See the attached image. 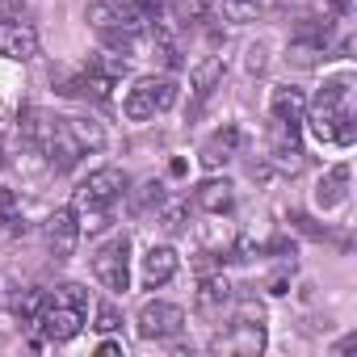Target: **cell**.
Masks as SVG:
<instances>
[{
  "label": "cell",
  "instance_id": "1",
  "mask_svg": "<svg viewBox=\"0 0 357 357\" xmlns=\"http://www.w3.org/2000/svg\"><path fill=\"white\" fill-rule=\"evenodd\" d=\"M122 194H126V172L122 168L105 164V168L89 172L84 181L76 185L72 206H68L72 219H76V227H80V236H97L109 223V211L122 202Z\"/></svg>",
  "mask_w": 357,
  "mask_h": 357
},
{
  "label": "cell",
  "instance_id": "2",
  "mask_svg": "<svg viewBox=\"0 0 357 357\" xmlns=\"http://www.w3.org/2000/svg\"><path fill=\"white\" fill-rule=\"evenodd\" d=\"M353 80L340 76V80H328L315 97V105L307 109V126L319 143H336V147H349L357 139V118H353Z\"/></svg>",
  "mask_w": 357,
  "mask_h": 357
},
{
  "label": "cell",
  "instance_id": "3",
  "mask_svg": "<svg viewBox=\"0 0 357 357\" xmlns=\"http://www.w3.org/2000/svg\"><path fill=\"white\" fill-rule=\"evenodd\" d=\"M84 319H89V290L76 286V282H63V286H55V294L43 298V311H38L34 324L43 328L47 340L63 344L84 328Z\"/></svg>",
  "mask_w": 357,
  "mask_h": 357
},
{
  "label": "cell",
  "instance_id": "4",
  "mask_svg": "<svg viewBox=\"0 0 357 357\" xmlns=\"http://www.w3.org/2000/svg\"><path fill=\"white\" fill-rule=\"evenodd\" d=\"M172 101H176V80H172V76H143V80L126 93L122 114H126L130 122H147V118L164 114Z\"/></svg>",
  "mask_w": 357,
  "mask_h": 357
},
{
  "label": "cell",
  "instance_id": "5",
  "mask_svg": "<svg viewBox=\"0 0 357 357\" xmlns=\"http://www.w3.org/2000/svg\"><path fill=\"white\" fill-rule=\"evenodd\" d=\"M215 349L257 357V353L265 349V311H261V303L244 298V303H240V315H236V324H231V336H215Z\"/></svg>",
  "mask_w": 357,
  "mask_h": 357
},
{
  "label": "cell",
  "instance_id": "6",
  "mask_svg": "<svg viewBox=\"0 0 357 357\" xmlns=\"http://www.w3.org/2000/svg\"><path fill=\"white\" fill-rule=\"evenodd\" d=\"M93 278H97L109 294H126V286H130V240H126V236H114L109 244L97 248V257H93Z\"/></svg>",
  "mask_w": 357,
  "mask_h": 357
},
{
  "label": "cell",
  "instance_id": "7",
  "mask_svg": "<svg viewBox=\"0 0 357 357\" xmlns=\"http://www.w3.org/2000/svg\"><path fill=\"white\" fill-rule=\"evenodd\" d=\"M185 328V311L176 303H143L139 311V336L143 340H172Z\"/></svg>",
  "mask_w": 357,
  "mask_h": 357
},
{
  "label": "cell",
  "instance_id": "8",
  "mask_svg": "<svg viewBox=\"0 0 357 357\" xmlns=\"http://www.w3.org/2000/svg\"><path fill=\"white\" fill-rule=\"evenodd\" d=\"M38 55V34L22 22H0V59H13L26 63Z\"/></svg>",
  "mask_w": 357,
  "mask_h": 357
},
{
  "label": "cell",
  "instance_id": "9",
  "mask_svg": "<svg viewBox=\"0 0 357 357\" xmlns=\"http://www.w3.org/2000/svg\"><path fill=\"white\" fill-rule=\"evenodd\" d=\"M76 240H80V227H76L72 211H68V206L55 211V215L47 219V248H51V257H55V261H68V257L76 252Z\"/></svg>",
  "mask_w": 357,
  "mask_h": 357
},
{
  "label": "cell",
  "instance_id": "10",
  "mask_svg": "<svg viewBox=\"0 0 357 357\" xmlns=\"http://www.w3.org/2000/svg\"><path fill=\"white\" fill-rule=\"evenodd\" d=\"M273 122L286 130V135H294L298 139V126H303V118H307V97L298 93V89H273Z\"/></svg>",
  "mask_w": 357,
  "mask_h": 357
},
{
  "label": "cell",
  "instance_id": "11",
  "mask_svg": "<svg viewBox=\"0 0 357 357\" xmlns=\"http://www.w3.org/2000/svg\"><path fill=\"white\" fill-rule=\"evenodd\" d=\"M176 265H181V257H176L172 244H151L147 257H143V286H151V290L164 286L176 273Z\"/></svg>",
  "mask_w": 357,
  "mask_h": 357
},
{
  "label": "cell",
  "instance_id": "12",
  "mask_svg": "<svg viewBox=\"0 0 357 357\" xmlns=\"http://www.w3.org/2000/svg\"><path fill=\"white\" fill-rule=\"evenodd\" d=\"M231 282L223 278V273H211V278H202V286H198V294H194V303H198V311L202 315H223V307H231Z\"/></svg>",
  "mask_w": 357,
  "mask_h": 357
},
{
  "label": "cell",
  "instance_id": "13",
  "mask_svg": "<svg viewBox=\"0 0 357 357\" xmlns=\"http://www.w3.org/2000/svg\"><path fill=\"white\" fill-rule=\"evenodd\" d=\"M236 202V185L231 181H219V176H211V181H202L194 190V206L206 211V215H227Z\"/></svg>",
  "mask_w": 357,
  "mask_h": 357
},
{
  "label": "cell",
  "instance_id": "14",
  "mask_svg": "<svg viewBox=\"0 0 357 357\" xmlns=\"http://www.w3.org/2000/svg\"><path fill=\"white\" fill-rule=\"evenodd\" d=\"M236 143H240V130H236V126H223V130H215V135L202 143L198 160H202L206 168H223V164L236 155Z\"/></svg>",
  "mask_w": 357,
  "mask_h": 357
},
{
  "label": "cell",
  "instance_id": "15",
  "mask_svg": "<svg viewBox=\"0 0 357 357\" xmlns=\"http://www.w3.org/2000/svg\"><path fill=\"white\" fill-rule=\"evenodd\" d=\"M344 198H349V164H336V168H328V176H319L315 202H319L324 211H332V206H340Z\"/></svg>",
  "mask_w": 357,
  "mask_h": 357
},
{
  "label": "cell",
  "instance_id": "16",
  "mask_svg": "<svg viewBox=\"0 0 357 357\" xmlns=\"http://www.w3.org/2000/svg\"><path fill=\"white\" fill-rule=\"evenodd\" d=\"M223 72H227V63H223V55H211V59H202L198 68H194V93H198V101H206L211 93H215V84L223 80Z\"/></svg>",
  "mask_w": 357,
  "mask_h": 357
},
{
  "label": "cell",
  "instance_id": "17",
  "mask_svg": "<svg viewBox=\"0 0 357 357\" xmlns=\"http://www.w3.org/2000/svg\"><path fill=\"white\" fill-rule=\"evenodd\" d=\"M43 298H47L43 290H17L9 307H13V315H17L22 324H34V319H38V311H43Z\"/></svg>",
  "mask_w": 357,
  "mask_h": 357
},
{
  "label": "cell",
  "instance_id": "18",
  "mask_svg": "<svg viewBox=\"0 0 357 357\" xmlns=\"http://www.w3.org/2000/svg\"><path fill=\"white\" fill-rule=\"evenodd\" d=\"M202 244H206V257H211V252H227V248L236 244V227H231V223L202 227Z\"/></svg>",
  "mask_w": 357,
  "mask_h": 357
},
{
  "label": "cell",
  "instance_id": "19",
  "mask_svg": "<svg viewBox=\"0 0 357 357\" xmlns=\"http://www.w3.org/2000/svg\"><path fill=\"white\" fill-rule=\"evenodd\" d=\"M257 13H261V0H223V17L236 22V26L257 22Z\"/></svg>",
  "mask_w": 357,
  "mask_h": 357
},
{
  "label": "cell",
  "instance_id": "20",
  "mask_svg": "<svg viewBox=\"0 0 357 357\" xmlns=\"http://www.w3.org/2000/svg\"><path fill=\"white\" fill-rule=\"evenodd\" d=\"M17 215H22L17 190H9V185H0V223H17Z\"/></svg>",
  "mask_w": 357,
  "mask_h": 357
},
{
  "label": "cell",
  "instance_id": "21",
  "mask_svg": "<svg viewBox=\"0 0 357 357\" xmlns=\"http://www.w3.org/2000/svg\"><path fill=\"white\" fill-rule=\"evenodd\" d=\"M93 328H97V332H118V328H122V319H118V311H114L109 303H101V307H97V324H93Z\"/></svg>",
  "mask_w": 357,
  "mask_h": 357
},
{
  "label": "cell",
  "instance_id": "22",
  "mask_svg": "<svg viewBox=\"0 0 357 357\" xmlns=\"http://www.w3.org/2000/svg\"><path fill=\"white\" fill-rule=\"evenodd\" d=\"M181 223H185V206H181V202L164 206V227H168V231H181Z\"/></svg>",
  "mask_w": 357,
  "mask_h": 357
},
{
  "label": "cell",
  "instance_id": "23",
  "mask_svg": "<svg viewBox=\"0 0 357 357\" xmlns=\"http://www.w3.org/2000/svg\"><path fill=\"white\" fill-rule=\"evenodd\" d=\"M97 353H101V357H126V349H122L118 340H101V344H97Z\"/></svg>",
  "mask_w": 357,
  "mask_h": 357
},
{
  "label": "cell",
  "instance_id": "24",
  "mask_svg": "<svg viewBox=\"0 0 357 357\" xmlns=\"http://www.w3.org/2000/svg\"><path fill=\"white\" fill-rule=\"evenodd\" d=\"M248 68H252V72L265 68V47H252V51H248Z\"/></svg>",
  "mask_w": 357,
  "mask_h": 357
},
{
  "label": "cell",
  "instance_id": "25",
  "mask_svg": "<svg viewBox=\"0 0 357 357\" xmlns=\"http://www.w3.org/2000/svg\"><path fill=\"white\" fill-rule=\"evenodd\" d=\"M328 5H332L336 17H349V0H328Z\"/></svg>",
  "mask_w": 357,
  "mask_h": 357
},
{
  "label": "cell",
  "instance_id": "26",
  "mask_svg": "<svg viewBox=\"0 0 357 357\" xmlns=\"http://www.w3.org/2000/svg\"><path fill=\"white\" fill-rule=\"evenodd\" d=\"M0 164H5V160H0Z\"/></svg>",
  "mask_w": 357,
  "mask_h": 357
}]
</instances>
